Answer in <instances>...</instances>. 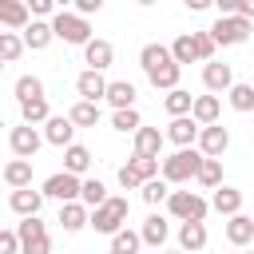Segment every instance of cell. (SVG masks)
I'll return each instance as SVG.
<instances>
[{
  "mask_svg": "<svg viewBox=\"0 0 254 254\" xmlns=\"http://www.w3.org/2000/svg\"><path fill=\"white\" fill-rule=\"evenodd\" d=\"M187 8H190V12H206V8H210V0H187Z\"/></svg>",
  "mask_w": 254,
  "mask_h": 254,
  "instance_id": "cell-49",
  "label": "cell"
},
{
  "mask_svg": "<svg viewBox=\"0 0 254 254\" xmlns=\"http://www.w3.org/2000/svg\"><path fill=\"white\" fill-rule=\"evenodd\" d=\"M179 75H183V67H179L175 60L147 67V79H151V87H159V91H175V87H179Z\"/></svg>",
  "mask_w": 254,
  "mask_h": 254,
  "instance_id": "cell-16",
  "label": "cell"
},
{
  "mask_svg": "<svg viewBox=\"0 0 254 254\" xmlns=\"http://www.w3.org/2000/svg\"><path fill=\"white\" fill-rule=\"evenodd\" d=\"M44 139H48L52 147H64V151H67V147L75 143V123H71L67 115H52V119L44 123Z\"/></svg>",
  "mask_w": 254,
  "mask_h": 254,
  "instance_id": "cell-12",
  "label": "cell"
},
{
  "mask_svg": "<svg viewBox=\"0 0 254 254\" xmlns=\"http://www.w3.org/2000/svg\"><path fill=\"white\" fill-rule=\"evenodd\" d=\"M107 198H111V194H107V187H103L99 179H83V194H79V202H83L87 210H99Z\"/></svg>",
  "mask_w": 254,
  "mask_h": 254,
  "instance_id": "cell-32",
  "label": "cell"
},
{
  "mask_svg": "<svg viewBox=\"0 0 254 254\" xmlns=\"http://www.w3.org/2000/svg\"><path fill=\"white\" fill-rule=\"evenodd\" d=\"M167 210H171L179 222H202L206 210H210V202H206L202 194H194V190H171Z\"/></svg>",
  "mask_w": 254,
  "mask_h": 254,
  "instance_id": "cell-5",
  "label": "cell"
},
{
  "mask_svg": "<svg viewBox=\"0 0 254 254\" xmlns=\"http://www.w3.org/2000/svg\"><path fill=\"white\" fill-rule=\"evenodd\" d=\"M139 246H143V234L139 230H119L111 238V254H139Z\"/></svg>",
  "mask_w": 254,
  "mask_h": 254,
  "instance_id": "cell-37",
  "label": "cell"
},
{
  "mask_svg": "<svg viewBox=\"0 0 254 254\" xmlns=\"http://www.w3.org/2000/svg\"><path fill=\"white\" fill-rule=\"evenodd\" d=\"M143 246H163L167 238H171V222L163 218V214H147V222H143Z\"/></svg>",
  "mask_w": 254,
  "mask_h": 254,
  "instance_id": "cell-25",
  "label": "cell"
},
{
  "mask_svg": "<svg viewBox=\"0 0 254 254\" xmlns=\"http://www.w3.org/2000/svg\"><path fill=\"white\" fill-rule=\"evenodd\" d=\"M0 24L12 28V32H28L32 24V8L24 0H0Z\"/></svg>",
  "mask_w": 254,
  "mask_h": 254,
  "instance_id": "cell-10",
  "label": "cell"
},
{
  "mask_svg": "<svg viewBox=\"0 0 254 254\" xmlns=\"http://www.w3.org/2000/svg\"><path fill=\"white\" fill-rule=\"evenodd\" d=\"M111 60H115V48H111L107 40H91V44L83 48V64H87V71H103V67H111Z\"/></svg>",
  "mask_w": 254,
  "mask_h": 254,
  "instance_id": "cell-18",
  "label": "cell"
},
{
  "mask_svg": "<svg viewBox=\"0 0 254 254\" xmlns=\"http://www.w3.org/2000/svg\"><path fill=\"white\" fill-rule=\"evenodd\" d=\"M87 167H91V151H87V147H83V143H71V147H67V151H64V171H67V175H75V179H79V175H83V171H87Z\"/></svg>",
  "mask_w": 254,
  "mask_h": 254,
  "instance_id": "cell-28",
  "label": "cell"
},
{
  "mask_svg": "<svg viewBox=\"0 0 254 254\" xmlns=\"http://www.w3.org/2000/svg\"><path fill=\"white\" fill-rule=\"evenodd\" d=\"M226 242L230 246H250L254 242V218H246V214L226 218Z\"/></svg>",
  "mask_w": 254,
  "mask_h": 254,
  "instance_id": "cell-23",
  "label": "cell"
},
{
  "mask_svg": "<svg viewBox=\"0 0 254 254\" xmlns=\"http://www.w3.org/2000/svg\"><path fill=\"white\" fill-rule=\"evenodd\" d=\"M0 254H20V234L16 230H0Z\"/></svg>",
  "mask_w": 254,
  "mask_h": 254,
  "instance_id": "cell-44",
  "label": "cell"
},
{
  "mask_svg": "<svg viewBox=\"0 0 254 254\" xmlns=\"http://www.w3.org/2000/svg\"><path fill=\"white\" fill-rule=\"evenodd\" d=\"M119 187H123V190H143V179L123 163V167H119Z\"/></svg>",
  "mask_w": 254,
  "mask_h": 254,
  "instance_id": "cell-43",
  "label": "cell"
},
{
  "mask_svg": "<svg viewBox=\"0 0 254 254\" xmlns=\"http://www.w3.org/2000/svg\"><path fill=\"white\" fill-rule=\"evenodd\" d=\"M28 8H32V16H56V4L52 0H32Z\"/></svg>",
  "mask_w": 254,
  "mask_h": 254,
  "instance_id": "cell-46",
  "label": "cell"
},
{
  "mask_svg": "<svg viewBox=\"0 0 254 254\" xmlns=\"http://www.w3.org/2000/svg\"><path fill=\"white\" fill-rule=\"evenodd\" d=\"M135 95H139V91H135L131 79H111V83H107V103H111L115 111H131V107H135Z\"/></svg>",
  "mask_w": 254,
  "mask_h": 254,
  "instance_id": "cell-19",
  "label": "cell"
},
{
  "mask_svg": "<svg viewBox=\"0 0 254 254\" xmlns=\"http://www.w3.org/2000/svg\"><path fill=\"white\" fill-rule=\"evenodd\" d=\"M210 210H218V214H226V218H234V214H242V190L238 187H218L214 194H210Z\"/></svg>",
  "mask_w": 254,
  "mask_h": 254,
  "instance_id": "cell-15",
  "label": "cell"
},
{
  "mask_svg": "<svg viewBox=\"0 0 254 254\" xmlns=\"http://www.w3.org/2000/svg\"><path fill=\"white\" fill-rule=\"evenodd\" d=\"M107 83H111V79H103V71H79V75H75V91H79V99H87V103L107 99Z\"/></svg>",
  "mask_w": 254,
  "mask_h": 254,
  "instance_id": "cell-11",
  "label": "cell"
},
{
  "mask_svg": "<svg viewBox=\"0 0 254 254\" xmlns=\"http://www.w3.org/2000/svg\"><path fill=\"white\" fill-rule=\"evenodd\" d=\"M202 163H206V155H202L198 147L175 151V155L163 159V179H167V183H190V179H198Z\"/></svg>",
  "mask_w": 254,
  "mask_h": 254,
  "instance_id": "cell-1",
  "label": "cell"
},
{
  "mask_svg": "<svg viewBox=\"0 0 254 254\" xmlns=\"http://www.w3.org/2000/svg\"><path fill=\"white\" fill-rule=\"evenodd\" d=\"M167 198H171V183H167V179H151V183L143 187V202L159 206V202H167Z\"/></svg>",
  "mask_w": 254,
  "mask_h": 254,
  "instance_id": "cell-40",
  "label": "cell"
},
{
  "mask_svg": "<svg viewBox=\"0 0 254 254\" xmlns=\"http://www.w3.org/2000/svg\"><path fill=\"white\" fill-rule=\"evenodd\" d=\"M4 183H8L12 190L32 187V159H12V163L4 167Z\"/></svg>",
  "mask_w": 254,
  "mask_h": 254,
  "instance_id": "cell-27",
  "label": "cell"
},
{
  "mask_svg": "<svg viewBox=\"0 0 254 254\" xmlns=\"http://www.w3.org/2000/svg\"><path fill=\"white\" fill-rule=\"evenodd\" d=\"M206 32L214 36V44H218V48H238V44H246V40H250L254 24H250V20H242V16H218Z\"/></svg>",
  "mask_w": 254,
  "mask_h": 254,
  "instance_id": "cell-4",
  "label": "cell"
},
{
  "mask_svg": "<svg viewBox=\"0 0 254 254\" xmlns=\"http://www.w3.org/2000/svg\"><path fill=\"white\" fill-rule=\"evenodd\" d=\"M52 32H56V40H64V44H75V48H87L91 44V28H87V20L79 16V12H56L52 16Z\"/></svg>",
  "mask_w": 254,
  "mask_h": 254,
  "instance_id": "cell-3",
  "label": "cell"
},
{
  "mask_svg": "<svg viewBox=\"0 0 254 254\" xmlns=\"http://www.w3.org/2000/svg\"><path fill=\"white\" fill-rule=\"evenodd\" d=\"M230 147V131L222 127V123H214V127H202V135H198V151L206 155V159H222V151Z\"/></svg>",
  "mask_w": 254,
  "mask_h": 254,
  "instance_id": "cell-13",
  "label": "cell"
},
{
  "mask_svg": "<svg viewBox=\"0 0 254 254\" xmlns=\"http://www.w3.org/2000/svg\"><path fill=\"white\" fill-rule=\"evenodd\" d=\"M127 214H131V202L123 198V194H111L99 210H91V226L99 230V234H119V230H127L123 222H127Z\"/></svg>",
  "mask_w": 254,
  "mask_h": 254,
  "instance_id": "cell-2",
  "label": "cell"
},
{
  "mask_svg": "<svg viewBox=\"0 0 254 254\" xmlns=\"http://www.w3.org/2000/svg\"><path fill=\"white\" fill-rule=\"evenodd\" d=\"M20 119H24L28 127H40V123H48V119H52V111H48V99H32V103H20Z\"/></svg>",
  "mask_w": 254,
  "mask_h": 254,
  "instance_id": "cell-34",
  "label": "cell"
},
{
  "mask_svg": "<svg viewBox=\"0 0 254 254\" xmlns=\"http://www.w3.org/2000/svg\"><path fill=\"white\" fill-rule=\"evenodd\" d=\"M198 135H202V127H198L190 115H183V119H171V123H167V139H171L179 151L194 147V143H198Z\"/></svg>",
  "mask_w": 254,
  "mask_h": 254,
  "instance_id": "cell-9",
  "label": "cell"
},
{
  "mask_svg": "<svg viewBox=\"0 0 254 254\" xmlns=\"http://www.w3.org/2000/svg\"><path fill=\"white\" fill-rule=\"evenodd\" d=\"M111 127H115L119 135H135V131L143 127V119H139V111L131 107V111H115V115H111Z\"/></svg>",
  "mask_w": 254,
  "mask_h": 254,
  "instance_id": "cell-38",
  "label": "cell"
},
{
  "mask_svg": "<svg viewBox=\"0 0 254 254\" xmlns=\"http://www.w3.org/2000/svg\"><path fill=\"white\" fill-rule=\"evenodd\" d=\"M44 198H56L60 206H67V202H79V194H83V179H75V175H67V171H56V175H48L44 179Z\"/></svg>",
  "mask_w": 254,
  "mask_h": 254,
  "instance_id": "cell-6",
  "label": "cell"
},
{
  "mask_svg": "<svg viewBox=\"0 0 254 254\" xmlns=\"http://www.w3.org/2000/svg\"><path fill=\"white\" fill-rule=\"evenodd\" d=\"M127 167L143 179V187L151 183V179H163V159H147V155H131L127 159Z\"/></svg>",
  "mask_w": 254,
  "mask_h": 254,
  "instance_id": "cell-29",
  "label": "cell"
},
{
  "mask_svg": "<svg viewBox=\"0 0 254 254\" xmlns=\"http://www.w3.org/2000/svg\"><path fill=\"white\" fill-rule=\"evenodd\" d=\"M238 16L254 24V0H238Z\"/></svg>",
  "mask_w": 254,
  "mask_h": 254,
  "instance_id": "cell-48",
  "label": "cell"
},
{
  "mask_svg": "<svg viewBox=\"0 0 254 254\" xmlns=\"http://www.w3.org/2000/svg\"><path fill=\"white\" fill-rule=\"evenodd\" d=\"M167 254H183V250H167Z\"/></svg>",
  "mask_w": 254,
  "mask_h": 254,
  "instance_id": "cell-50",
  "label": "cell"
},
{
  "mask_svg": "<svg viewBox=\"0 0 254 254\" xmlns=\"http://www.w3.org/2000/svg\"><path fill=\"white\" fill-rule=\"evenodd\" d=\"M16 234H20V250H24V242H32V238H44L48 234V226L40 222V214L36 218H24V222H16Z\"/></svg>",
  "mask_w": 254,
  "mask_h": 254,
  "instance_id": "cell-41",
  "label": "cell"
},
{
  "mask_svg": "<svg viewBox=\"0 0 254 254\" xmlns=\"http://www.w3.org/2000/svg\"><path fill=\"white\" fill-rule=\"evenodd\" d=\"M190 36H194L198 60H202V64H214V48H218V44H214V36H210V32H190Z\"/></svg>",
  "mask_w": 254,
  "mask_h": 254,
  "instance_id": "cell-42",
  "label": "cell"
},
{
  "mask_svg": "<svg viewBox=\"0 0 254 254\" xmlns=\"http://www.w3.org/2000/svg\"><path fill=\"white\" fill-rule=\"evenodd\" d=\"M163 143H167V131H159V127H139V131H135V155L159 159Z\"/></svg>",
  "mask_w": 254,
  "mask_h": 254,
  "instance_id": "cell-17",
  "label": "cell"
},
{
  "mask_svg": "<svg viewBox=\"0 0 254 254\" xmlns=\"http://www.w3.org/2000/svg\"><path fill=\"white\" fill-rule=\"evenodd\" d=\"M99 8H103V0H75V12H79L83 20H87L91 12H99Z\"/></svg>",
  "mask_w": 254,
  "mask_h": 254,
  "instance_id": "cell-47",
  "label": "cell"
},
{
  "mask_svg": "<svg viewBox=\"0 0 254 254\" xmlns=\"http://www.w3.org/2000/svg\"><path fill=\"white\" fill-rule=\"evenodd\" d=\"M171 56H175V64L183 67V64H194L198 60V48H194V36L190 32H183L175 44H171Z\"/></svg>",
  "mask_w": 254,
  "mask_h": 254,
  "instance_id": "cell-33",
  "label": "cell"
},
{
  "mask_svg": "<svg viewBox=\"0 0 254 254\" xmlns=\"http://www.w3.org/2000/svg\"><path fill=\"white\" fill-rule=\"evenodd\" d=\"M44 143H48V139H44L36 127H28V123H20V127L8 131V147H12L16 159H36V151H40Z\"/></svg>",
  "mask_w": 254,
  "mask_h": 254,
  "instance_id": "cell-7",
  "label": "cell"
},
{
  "mask_svg": "<svg viewBox=\"0 0 254 254\" xmlns=\"http://www.w3.org/2000/svg\"><path fill=\"white\" fill-rule=\"evenodd\" d=\"M52 40H56V32H52V20H32V24H28V32H24V44H28L32 52H44Z\"/></svg>",
  "mask_w": 254,
  "mask_h": 254,
  "instance_id": "cell-26",
  "label": "cell"
},
{
  "mask_svg": "<svg viewBox=\"0 0 254 254\" xmlns=\"http://www.w3.org/2000/svg\"><path fill=\"white\" fill-rule=\"evenodd\" d=\"M24 48H28L24 36H16V32H0V60H4V64H16Z\"/></svg>",
  "mask_w": 254,
  "mask_h": 254,
  "instance_id": "cell-36",
  "label": "cell"
},
{
  "mask_svg": "<svg viewBox=\"0 0 254 254\" xmlns=\"http://www.w3.org/2000/svg\"><path fill=\"white\" fill-rule=\"evenodd\" d=\"M202 87H206L210 95L230 91V87H234V67H230V64H218V60L206 64V67H202Z\"/></svg>",
  "mask_w": 254,
  "mask_h": 254,
  "instance_id": "cell-8",
  "label": "cell"
},
{
  "mask_svg": "<svg viewBox=\"0 0 254 254\" xmlns=\"http://www.w3.org/2000/svg\"><path fill=\"white\" fill-rule=\"evenodd\" d=\"M206 246V222H183L179 226V250L183 254H194Z\"/></svg>",
  "mask_w": 254,
  "mask_h": 254,
  "instance_id": "cell-22",
  "label": "cell"
},
{
  "mask_svg": "<svg viewBox=\"0 0 254 254\" xmlns=\"http://www.w3.org/2000/svg\"><path fill=\"white\" fill-rule=\"evenodd\" d=\"M218 111H222L218 95H194V111H190V119H194L198 127H214V123H218Z\"/></svg>",
  "mask_w": 254,
  "mask_h": 254,
  "instance_id": "cell-20",
  "label": "cell"
},
{
  "mask_svg": "<svg viewBox=\"0 0 254 254\" xmlns=\"http://www.w3.org/2000/svg\"><path fill=\"white\" fill-rule=\"evenodd\" d=\"M16 99H20V103L48 99V95H44V79H40V75H20V79H16Z\"/></svg>",
  "mask_w": 254,
  "mask_h": 254,
  "instance_id": "cell-30",
  "label": "cell"
},
{
  "mask_svg": "<svg viewBox=\"0 0 254 254\" xmlns=\"http://www.w3.org/2000/svg\"><path fill=\"white\" fill-rule=\"evenodd\" d=\"M163 107H167V115H171V119H183V115H190V111H194V95H190L187 87H175V91H167V95H163Z\"/></svg>",
  "mask_w": 254,
  "mask_h": 254,
  "instance_id": "cell-24",
  "label": "cell"
},
{
  "mask_svg": "<svg viewBox=\"0 0 254 254\" xmlns=\"http://www.w3.org/2000/svg\"><path fill=\"white\" fill-rule=\"evenodd\" d=\"M20 254H52V238H48V234H44V238H32V242H24Z\"/></svg>",
  "mask_w": 254,
  "mask_h": 254,
  "instance_id": "cell-45",
  "label": "cell"
},
{
  "mask_svg": "<svg viewBox=\"0 0 254 254\" xmlns=\"http://www.w3.org/2000/svg\"><path fill=\"white\" fill-rule=\"evenodd\" d=\"M60 226H64L67 234H75V230L91 226V210H87L83 202H67V206H60Z\"/></svg>",
  "mask_w": 254,
  "mask_h": 254,
  "instance_id": "cell-21",
  "label": "cell"
},
{
  "mask_svg": "<svg viewBox=\"0 0 254 254\" xmlns=\"http://www.w3.org/2000/svg\"><path fill=\"white\" fill-rule=\"evenodd\" d=\"M198 183H202L206 190H218V187H222V159H206L202 171H198Z\"/></svg>",
  "mask_w": 254,
  "mask_h": 254,
  "instance_id": "cell-39",
  "label": "cell"
},
{
  "mask_svg": "<svg viewBox=\"0 0 254 254\" xmlns=\"http://www.w3.org/2000/svg\"><path fill=\"white\" fill-rule=\"evenodd\" d=\"M8 206H12L20 218H36V214H40V206H44V190H32V187L12 190V194H8Z\"/></svg>",
  "mask_w": 254,
  "mask_h": 254,
  "instance_id": "cell-14",
  "label": "cell"
},
{
  "mask_svg": "<svg viewBox=\"0 0 254 254\" xmlns=\"http://www.w3.org/2000/svg\"><path fill=\"white\" fill-rule=\"evenodd\" d=\"M246 254H254V250H246Z\"/></svg>",
  "mask_w": 254,
  "mask_h": 254,
  "instance_id": "cell-51",
  "label": "cell"
},
{
  "mask_svg": "<svg viewBox=\"0 0 254 254\" xmlns=\"http://www.w3.org/2000/svg\"><path fill=\"white\" fill-rule=\"evenodd\" d=\"M226 99H230V107L234 111H254V83H234L230 91H226Z\"/></svg>",
  "mask_w": 254,
  "mask_h": 254,
  "instance_id": "cell-35",
  "label": "cell"
},
{
  "mask_svg": "<svg viewBox=\"0 0 254 254\" xmlns=\"http://www.w3.org/2000/svg\"><path fill=\"white\" fill-rule=\"evenodd\" d=\"M67 119H71L75 127H95V123H99V103H87V99H79V103H71Z\"/></svg>",
  "mask_w": 254,
  "mask_h": 254,
  "instance_id": "cell-31",
  "label": "cell"
}]
</instances>
